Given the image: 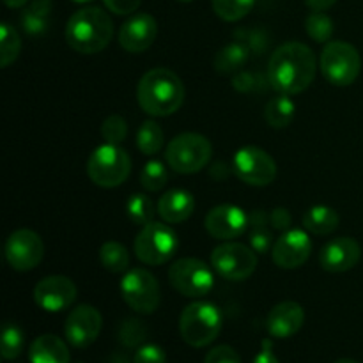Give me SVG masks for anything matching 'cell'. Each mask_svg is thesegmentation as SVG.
I'll return each instance as SVG.
<instances>
[{
  "mask_svg": "<svg viewBox=\"0 0 363 363\" xmlns=\"http://www.w3.org/2000/svg\"><path fill=\"white\" fill-rule=\"evenodd\" d=\"M9 9H20V7H25L28 4V0H2Z\"/></svg>",
  "mask_w": 363,
  "mask_h": 363,
  "instance_id": "cell-45",
  "label": "cell"
},
{
  "mask_svg": "<svg viewBox=\"0 0 363 363\" xmlns=\"http://www.w3.org/2000/svg\"><path fill=\"white\" fill-rule=\"evenodd\" d=\"M259 85H261V80L252 71H241V73H236V77L233 78V87L238 92H243V94L259 91Z\"/></svg>",
  "mask_w": 363,
  "mask_h": 363,
  "instance_id": "cell-40",
  "label": "cell"
},
{
  "mask_svg": "<svg viewBox=\"0 0 363 363\" xmlns=\"http://www.w3.org/2000/svg\"><path fill=\"white\" fill-rule=\"evenodd\" d=\"M319 67L326 80L337 87H347L360 77L362 57L351 43H326L319 59Z\"/></svg>",
  "mask_w": 363,
  "mask_h": 363,
  "instance_id": "cell-8",
  "label": "cell"
},
{
  "mask_svg": "<svg viewBox=\"0 0 363 363\" xmlns=\"http://www.w3.org/2000/svg\"><path fill=\"white\" fill-rule=\"evenodd\" d=\"M52 0H30L21 13V27L28 35H43L48 30Z\"/></svg>",
  "mask_w": 363,
  "mask_h": 363,
  "instance_id": "cell-26",
  "label": "cell"
},
{
  "mask_svg": "<svg viewBox=\"0 0 363 363\" xmlns=\"http://www.w3.org/2000/svg\"><path fill=\"white\" fill-rule=\"evenodd\" d=\"M133 363H167V354L156 344H144L135 353Z\"/></svg>",
  "mask_w": 363,
  "mask_h": 363,
  "instance_id": "cell-38",
  "label": "cell"
},
{
  "mask_svg": "<svg viewBox=\"0 0 363 363\" xmlns=\"http://www.w3.org/2000/svg\"><path fill=\"white\" fill-rule=\"evenodd\" d=\"M169 282L183 296L202 298L208 296L215 287V275L201 259L183 257L169 268Z\"/></svg>",
  "mask_w": 363,
  "mask_h": 363,
  "instance_id": "cell-9",
  "label": "cell"
},
{
  "mask_svg": "<svg viewBox=\"0 0 363 363\" xmlns=\"http://www.w3.org/2000/svg\"><path fill=\"white\" fill-rule=\"evenodd\" d=\"M7 264L16 272H30L41 264L45 257V243L41 236L30 229H18L7 238L6 248Z\"/></svg>",
  "mask_w": 363,
  "mask_h": 363,
  "instance_id": "cell-13",
  "label": "cell"
},
{
  "mask_svg": "<svg viewBox=\"0 0 363 363\" xmlns=\"http://www.w3.org/2000/svg\"><path fill=\"white\" fill-rule=\"evenodd\" d=\"M156 211H158V208H155V204H152V201L147 195L133 194L126 202V215L130 222L135 223V225L144 227L151 223Z\"/></svg>",
  "mask_w": 363,
  "mask_h": 363,
  "instance_id": "cell-31",
  "label": "cell"
},
{
  "mask_svg": "<svg viewBox=\"0 0 363 363\" xmlns=\"http://www.w3.org/2000/svg\"><path fill=\"white\" fill-rule=\"evenodd\" d=\"M222 312L209 301H194L181 312V339L191 347H206L213 344L222 332Z\"/></svg>",
  "mask_w": 363,
  "mask_h": 363,
  "instance_id": "cell-4",
  "label": "cell"
},
{
  "mask_svg": "<svg viewBox=\"0 0 363 363\" xmlns=\"http://www.w3.org/2000/svg\"><path fill=\"white\" fill-rule=\"evenodd\" d=\"M158 38V23L147 13H140L124 21L119 30V45L130 53H142L151 48Z\"/></svg>",
  "mask_w": 363,
  "mask_h": 363,
  "instance_id": "cell-19",
  "label": "cell"
},
{
  "mask_svg": "<svg viewBox=\"0 0 363 363\" xmlns=\"http://www.w3.org/2000/svg\"><path fill=\"white\" fill-rule=\"evenodd\" d=\"M23 332L20 326L14 323H6L2 330V344H0V353H2L4 360H14L23 351Z\"/></svg>",
  "mask_w": 363,
  "mask_h": 363,
  "instance_id": "cell-35",
  "label": "cell"
},
{
  "mask_svg": "<svg viewBox=\"0 0 363 363\" xmlns=\"http://www.w3.org/2000/svg\"><path fill=\"white\" fill-rule=\"evenodd\" d=\"M167 181H169V170H167L165 163L160 160H151L144 165L140 172V184L144 190L147 191H160L165 188Z\"/></svg>",
  "mask_w": 363,
  "mask_h": 363,
  "instance_id": "cell-34",
  "label": "cell"
},
{
  "mask_svg": "<svg viewBox=\"0 0 363 363\" xmlns=\"http://www.w3.org/2000/svg\"><path fill=\"white\" fill-rule=\"evenodd\" d=\"M305 323V311L296 301H282L269 311L266 326L275 339H289L296 335Z\"/></svg>",
  "mask_w": 363,
  "mask_h": 363,
  "instance_id": "cell-20",
  "label": "cell"
},
{
  "mask_svg": "<svg viewBox=\"0 0 363 363\" xmlns=\"http://www.w3.org/2000/svg\"><path fill=\"white\" fill-rule=\"evenodd\" d=\"M147 339V328L138 319H124L119 326V342L128 350L140 347Z\"/></svg>",
  "mask_w": 363,
  "mask_h": 363,
  "instance_id": "cell-36",
  "label": "cell"
},
{
  "mask_svg": "<svg viewBox=\"0 0 363 363\" xmlns=\"http://www.w3.org/2000/svg\"><path fill=\"white\" fill-rule=\"evenodd\" d=\"M113 38L112 18L99 7H84L71 14L66 25V41L82 55H94Z\"/></svg>",
  "mask_w": 363,
  "mask_h": 363,
  "instance_id": "cell-3",
  "label": "cell"
},
{
  "mask_svg": "<svg viewBox=\"0 0 363 363\" xmlns=\"http://www.w3.org/2000/svg\"><path fill=\"white\" fill-rule=\"evenodd\" d=\"M30 363H69V347L57 335L46 333L38 337L28 350Z\"/></svg>",
  "mask_w": 363,
  "mask_h": 363,
  "instance_id": "cell-22",
  "label": "cell"
},
{
  "mask_svg": "<svg viewBox=\"0 0 363 363\" xmlns=\"http://www.w3.org/2000/svg\"><path fill=\"white\" fill-rule=\"evenodd\" d=\"M21 38L16 28L4 21L0 25V66L9 67L20 57Z\"/></svg>",
  "mask_w": 363,
  "mask_h": 363,
  "instance_id": "cell-30",
  "label": "cell"
},
{
  "mask_svg": "<svg viewBox=\"0 0 363 363\" xmlns=\"http://www.w3.org/2000/svg\"><path fill=\"white\" fill-rule=\"evenodd\" d=\"M335 2L337 0H305L308 9L314 11V13H325V11H328Z\"/></svg>",
  "mask_w": 363,
  "mask_h": 363,
  "instance_id": "cell-44",
  "label": "cell"
},
{
  "mask_svg": "<svg viewBox=\"0 0 363 363\" xmlns=\"http://www.w3.org/2000/svg\"><path fill=\"white\" fill-rule=\"evenodd\" d=\"M312 254V240L307 230L289 229L273 243L272 259L279 268L296 269L308 261Z\"/></svg>",
  "mask_w": 363,
  "mask_h": 363,
  "instance_id": "cell-16",
  "label": "cell"
},
{
  "mask_svg": "<svg viewBox=\"0 0 363 363\" xmlns=\"http://www.w3.org/2000/svg\"><path fill=\"white\" fill-rule=\"evenodd\" d=\"M211 266L223 279L233 282L247 280L257 268V252L238 241H225L213 250Z\"/></svg>",
  "mask_w": 363,
  "mask_h": 363,
  "instance_id": "cell-11",
  "label": "cell"
},
{
  "mask_svg": "<svg viewBox=\"0 0 363 363\" xmlns=\"http://www.w3.org/2000/svg\"><path fill=\"white\" fill-rule=\"evenodd\" d=\"M103 328V318L98 308L92 305H78L67 314L64 333L67 342L77 350H85L92 346Z\"/></svg>",
  "mask_w": 363,
  "mask_h": 363,
  "instance_id": "cell-14",
  "label": "cell"
},
{
  "mask_svg": "<svg viewBox=\"0 0 363 363\" xmlns=\"http://www.w3.org/2000/svg\"><path fill=\"white\" fill-rule=\"evenodd\" d=\"M99 262L110 273H126L130 269V252L119 241H106L99 248Z\"/></svg>",
  "mask_w": 363,
  "mask_h": 363,
  "instance_id": "cell-28",
  "label": "cell"
},
{
  "mask_svg": "<svg viewBox=\"0 0 363 363\" xmlns=\"http://www.w3.org/2000/svg\"><path fill=\"white\" fill-rule=\"evenodd\" d=\"M78 289L71 279L64 275H50L39 280L34 287V301L46 312H62L77 300Z\"/></svg>",
  "mask_w": 363,
  "mask_h": 363,
  "instance_id": "cell-15",
  "label": "cell"
},
{
  "mask_svg": "<svg viewBox=\"0 0 363 363\" xmlns=\"http://www.w3.org/2000/svg\"><path fill=\"white\" fill-rule=\"evenodd\" d=\"M269 222H272L273 229L287 230L291 227V223H293V216H291L289 209L279 206V208H275L269 213Z\"/></svg>",
  "mask_w": 363,
  "mask_h": 363,
  "instance_id": "cell-42",
  "label": "cell"
},
{
  "mask_svg": "<svg viewBox=\"0 0 363 363\" xmlns=\"http://www.w3.org/2000/svg\"><path fill=\"white\" fill-rule=\"evenodd\" d=\"M335 363H358V362L351 360V358H340V360H337Z\"/></svg>",
  "mask_w": 363,
  "mask_h": 363,
  "instance_id": "cell-47",
  "label": "cell"
},
{
  "mask_svg": "<svg viewBox=\"0 0 363 363\" xmlns=\"http://www.w3.org/2000/svg\"><path fill=\"white\" fill-rule=\"evenodd\" d=\"M269 227V213L255 209L248 215V241L257 254H266L269 248H273V234Z\"/></svg>",
  "mask_w": 363,
  "mask_h": 363,
  "instance_id": "cell-25",
  "label": "cell"
},
{
  "mask_svg": "<svg viewBox=\"0 0 363 363\" xmlns=\"http://www.w3.org/2000/svg\"><path fill=\"white\" fill-rule=\"evenodd\" d=\"M101 137L108 144H117L126 140L128 137V123L121 116H110L103 121L101 124Z\"/></svg>",
  "mask_w": 363,
  "mask_h": 363,
  "instance_id": "cell-37",
  "label": "cell"
},
{
  "mask_svg": "<svg viewBox=\"0 0 363 363\" xmlns=\"http://www.w3.org/2000/svg\"><path fill=\"white\" fill-rule=\"evenodd\" d=\"M112 363H133V362L128 360V357H124V354H113Z\"/></svg>",
  "mask_w": 363,
  "mask_h": 363,
  "instance_id": "cell-46",
  "label": "cell"
},
{
  "mask_svg": "<svg viewBox=\"0 0 363 363\" xmlns=\"http://www.w3.org/2000/svg\"><path fill=\"white\" fill-rule=\"evenodd\" d=\"M165 135H163L162 126L155 121H145L137 131V147L142 155L155 156L162 151Z\"/></svg>",
  "mask_w": 363,
  "mask_h": 363,
  "instance_id": "cell-29",
  "label": "cell"
},
{
  "mask_svg": "<svg viewBox=\"0 0 363 363\" xmlns=\"http://www.w3.org/2000/svg\"><path fill=\"white\" fill-rule=\"evenodd\" d=\"M73 2H77V4H87V2H92V0H73Z\"/></svg>",
  "mask_w": 363,
  "mask_h": 363,
  "instance_id": "cell-48",
  "label": "cell"
},
{
  "mask_svg": "<svg viewBox=\"0 0 363 363\" xmlns=\"http://www.w3.org/2000/svg\"><path fill=\"white\" fill-rule=\"evenodd\" d=\"M131 172V158L121 145H98L87 162V176L96 186L117 188L128 179Z\"/></svg>",
  "mask_w": 363,
  "mask_h": 363,
  "instance_id": "cell-5",
  "label": "cell"
},
{
  "mask_svg": "<svg viewBox=\"0 0 363 363\" xmlns=\"http://www.w3.org/2000/svg\"><path fill=\"white\" fill-rule=\"evenodd\" d=\"M296 113V105L291 99V96L279 94L273 99H269L264 108V119L275 130H284L289 126Z\"/></svg>",
  "mask_w": 363,
  "mask_h": 363,
  "instance_id": "cell-27",
  "label": "cell"
},
{
  "mask_svg": "<svg viewBox=\"0 0 363 363\" xmlns=\"http://www.w3.org/2000/svg\"><path fill=\"white\" fill-rule=\"evenodd\" d=\"M254 363H280L279 358L275 357V351H273V344L269 339L262 340V346L259 354L255 357Z\"/></svg>",
  "mask_w": 363,
  "mask_h": 363,
  "instance_id": "cell-43",
  "label": "cell"
},
{
  "mask_svg": "<svg viewBox=\"0 0 363 363\" xmlns=\"http://www.w3.org/2000/svg\"><path fill=\"white\" fill-rule=\"evenodd\" d=\"M184 85L174 71L155 67L140 78L137 85L138 106L147 116L169 117L184 103Z\"/></svg>",
  "mask_w": 363,
  "mask_h": 363,
  "instance_id": "cell-2",
  "label": "cell"
},
{
  "mask_svg": "<svg viewBox=\"0 0 363 363\" xmlns=\"http://www.w3.org/2000/svg\"><path fill=\"white\" fill-rule=\"evenodd\" d=\"M179 248L176 230L162 222H151L140 229L133 243L135 255L147 266H162L176 255Z\"/></svg>",
  "mask_w": 363,
  "mask_h": 363,
  "instance_id": "cell-7",
  "label": "cell"
},
{
  "mask_svg": "<svg viewBox=\"0 0 363 363\" xmlns=\"http://www.w3.org/2000/svg\"><path fill=\"white\" fill-rule=\"evenodd\" d=\"M204 225L215 240L233 241L248 230V215L234 204H220L206 215Z\"/></svg>",
  "mask_w": 363,
  "mask_h": 363,
  "instance_id": "cell-17",
  "label": "cell"
},
{
  "mask_svg": "<svg viewBox=\"0 0 363 363\" xmlns=\"http://www.w3.org/2000/svg\"><path fill=\"white\" fill-rule=\"evenodd\" d=\"M142 0H103L106 9L110 13L117 14V16H128V14H133L135 11L140 7Z\"/></svg>",
  "mask_w": 363,
  "mask_h": 363,
  "instance_id": "cell-41",
  "label": "cell"
},
{
  "mask_svg": "<svg viewBox=\"0 0 363 363\" xmlns=\"http://www.w3.org/2000/svg\"><path fill=\"white\" fill-rule=\"evenodd\" d=\"M318 60L307 45L289 41L272 53L268 62V82L279 94L294 96L307 91L315 78Z\"/></svg>",
  "mask_w": 363,
  "mask_h": 363,
  "instance_id": "cell-1",
  "label": "cell"
},
{
  "mask_svg": "<svg viewBox=\"0 0 363 363\" xmlns=\"http://www.w3.org/2000/svg\"><path fill=\"white\" fill-rule=\"evenodd\" d=\"M340 223V215L333 208L325 204L312 206L303 215V227L307 233L315 236H328L335 233Z\"/></svg>",
  "mask_w": 363,
  "mask_h": 363,
  "instance_id": "cell-23",
  "label": "cell"
},
{
  "mask_svg": "<svg viewBox=\"0 0 363 363\" xmlns=\"http://www.w3.org/2000/svg\"><path fill=\"white\" fill-rule=\"evenodd\" d=\"M121 294L131 311L138 314H152L160 307V284L151 272L144 268H130L121 280Z\"/></svg>",
  "mask_w": 363,
  "mask_h": 363,
  "instance_id": "cell-10",
  "label": "cell"
},
{
  "mask_svg": "<svg viewBox=\"0 0 363 363\" xmlns=\"http://www.w3.org/2000/svg\"><path fill=\"white\" fill-rule=\"evenodd\" d=\"M305 30L311 39H314L315 43H330L332 41V35L335 27H333V21L328 14L325 13H314L311 14L305 20Z\"/></svg>",
  "mask_w": 363,
  "mask_h": 363,
  "instance_id": "cell-33",
  "label": "cell"
},
{
  "mask_svg": "<svg viewBox=\"0 0 363 363\" xmlns=\"http://www.w3.org/2000/svg\"><path fill=\"white\" fill-rule=\"evenodd\" d=\"M177 2H183V4H188V2H191V0H177Z\"/></svg>",
  "mask_w": 363,
  "mask_h": 363,
  "instance_id": "cell-49",
  "label": "cell"
},
{
  "mask_svg": "<svg viewBox=\"0 0 363 363\" xmlns=\"http://www.w3.org/2000/svg\"><path fill=\"white\" fill-rule=\"evenodd\" d=\"M233 170L238 179L250 186H268L277 177L275 160L257 145L238 149L233 160Z\"/></svg>",
  "mask_w": 363,
  "mask_h": 363,
  "instance_id": "cell-12",
  "label": "cell"
},
{
  "mask_svg": "<svg viewBox=\"0 0 363 363\" xmlns=\"http://www.w3.org/2000/svg\"><path fill=\"white\" fill-rule=\"evenodd\" d=\"M213 11L223 21H240L255 6V0H211Z\"/></svg>",
  "mask_w": 363,
  "mask_h": 363,
  "instance_id": "cell-32",
  "label": "cell"
},
{
  "mask_svg": "<svg viewBox=\"0 0 363 363\" xmlns=\"http://www.w3.org/2000/svg\"><path fill=\"white\" fill-rule=\"evenodd\" d=\"M158 215L167 223H181L186 222L195 211V199L188 190L174 188L160 197L158 201Z\"/></svg>",
  "mask_w": 363,
  "mask_h": 363,
  "instance_id": "cell-21",
  "label": "cell"
},
{
  "mask_svg": "<svg viewBox=\"0 0 363 363\" xmlns=\"http://www.w3.org/2000/svg\"><path fill=\"white\" fill-rule=\"evenodd\" d=\"M204 363H241V358L234 347L222 344V346H215L206 354Z\"/></svg>",
  "mask_w": 363,
  "mask_h": 363,
  "instance_id": "cell-39",
  "label": "cell"
},
{
  "mask_svg": "<svg viewBox=\"0 0 363 363\" xmlns=\"http://www.w3.org/2000/svg\"><path fill=\"white\" fill-rule=\"evenodd\" d=\"M213 145L201 133H181L165 149V162L177 174H197L211 162Z\"/></svg>",
  "mask_w": 363,
  "mask_h": 363,
  "instance_id": "cell-6",
  "label": "cell"
},
{
  "mask_svg": "<svg viewBox=\"0 0 363 363\" xmlns=\"http://www.w3.org/2000/svg\"><path fill=\"white\" fill-rule=\"evenodd\" d=\"M250 53V48L245 43L233 41L218 50V53L213 59V66L220 74L240 73L241 67L247 64Z\"/></svg>",
  "mask_w": 363,
  "mask_h": 363,
  "instance_id": "cell-24",
  "label": "cell"
},
{
  "mask_svg": "<svg viewBox=\"0 0 363 363\" xmlns=\"http://www.w3.org/2000/svg\"><path fill=\"white\" fill-rule=\"evenodd\" d=\"M362 259V247L350 236L330 240L319 252V264L328 273H344L353 269Z\"/></svg>",
  "mask_w": 363,
  "mask_h": 363,
  "instance_id": "cell-18",
  "label": "cell"
}]
</instances>
